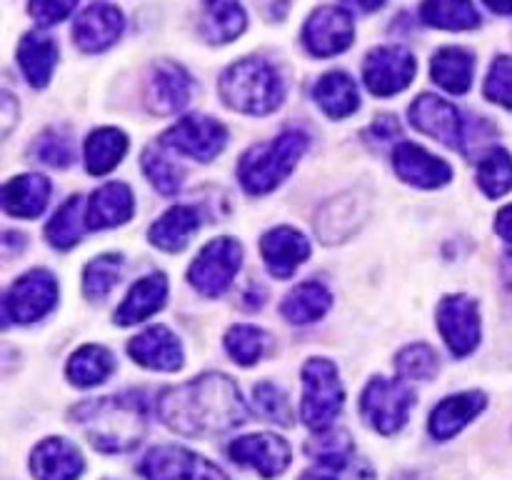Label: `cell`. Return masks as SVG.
Returning <instances> with one entry per match:
<instances>
[{"mask_svg":"<svg viewBox=\"0 0 512 480\" xmlns=\"http://www.w3.org/2000/svg\"><path fill=\"white\" fill-rule=\"evenodd\" d=\"M158 413L173 433L213 438L243 425L248 420V405L233 378L223 373H205L163 390Z\"/></svg>","mask_w":512,"mask_h":480,"instance_id":"6da1fadb","label":"cell"},{"mask_svg":"<svg viewBox=\"0 0 512 480\" xmlns=\"http://www.w3.org/2000/svg\"><path fill=\"white\" fill-rule=\"evenodd\" d=\"M70 418L100 453H130L148 430V410L140 393L85 400L70 410Z\"/></svg>","mask_w":512,"mask_h":480,"instance_id":"7a4b0ae2","label":"cell"},{"mask_svg":"<svg viewBox=\"0 0 512 480\" xmlns=\"http://www.w3.org/2000/svg\"><path fill=\"white\" fill-rule=\"evenodd\" d=\"M225 105L248 115H268L280 108L285 85L278 70L263 58H245L230 65L220 78Z\"/></svg>","mask_w":512,"mask_h":480,"instance_id":"3957f363","label":"cell"},{"mask_svg":"<svg viewBox=\"0 0 512 480\" xmlns=\"http://www.w3.org/2000/svg\"><path fill=\"white\" fill-rule=\"evenodd\" d=\"M308 148V135L303 130H285L278 138H273L265 145H255L240 158L238 178L243 188L253 195H265L278 188L300 155Z\"/></svg>","mask_w":512,"mask_h":480,"instance_id":"277c9868","label":"cell"},{"mask_svg":"<svg viewBox=\"0 0 512 480\" xmlns=\"http://www.w3.org/2000/svg\"><path fill=\"white\" fill-rule=\"evenodd\" d=\"M303 403L300 418L308 428L325 430L333 425L343 408L345 390L340 383V373L330 360L310 358L303 365Z\"/></svg>","mask_w":512,"mask_h":480,"instance_id":"5b68a950","label":"cell"},{"mask_svg":"<svg viewBox=\"0 0 512 480\" xmlns=\"http://www.w3.org/2000/svg\"><path fill=\"white\" fill-rule=\"evenodd\" d=\"M415 403V393L400 380L373 378L360 398V413L378 433L393 435L408 423L410 408Z\"/></svg>","mask_w":512,"mask_h":480,"instance_id":"8992f818","label":"cell"},{"mask_svg":"<svg viewBox=\"0 0 512 480\" xmlns=\"http://www.w3.org/2000/svg\"><path fill=\"white\" fill-rule=\"evenodd\" d=\"M243 263V248L233 238H215L205 245L188 270V280L205 295H220L228 290Z\"/></svg>","mask_w":512,"mask_h":480,"instance_id":"52a82bcc","label":"cell"},{"mask_svg":"<svg viewBox=\"0 0 512 480\" xmlns=\"http://www.w3.org/2000/svg\"><path fill=\"white\" fill-rule=\"evenodd\" d=\"M58 303V280L53 273L43 268H35L25 273L5 295V318L13 323L28 325L45 318Z\"/></svg>","mask_w":512,"mask_h":480,"instance_id":"ba28073f","label":"cell"},{"mask_svg":"<svg viewBox=\"0 0 512 480\" xmlns=\"http://www.w3.org/2000/svg\"><path fill=\"white\" fill-rule=\"evenodd\" d=\"M163 148L178 150V153L190 155L193 160H213L228 143V130L218 120L208 115H188L178 125L160 135Z\"/></svg>","mask_w":512,"mask_h":480,"instance_id":"9c48e42d","label":"cell"},{"mask_svg":"<svg viewBox=\"0 0 512 480\" xmlns=\"http://www.w3.org/2000/svg\"><path fill=\"white\" fill-rule=\"evenodd\" d=\"M415 58L408 48L400 45H385V48L370 50L363 65V80L368 90L380 98L400 93L415 78Z\"/></svg>","mask_w":512,"mask_h":480,"instance_id":"30bf717a","label":"cell"},{"mask_svg":"<svg viewBox=\"0 0 512 480\" xmlns=\"http://www.w3.org/2000/svg\"><path fill=\"white\" fill-rule=\"evenodd\" d=\"M438 330L445 345L458 358L470 355L480 343V310L473 298L463 293L448 295L438 305Z\"/></svg>","mask_w":512,"mask_h":480,"instance_id":"8fae6325","label":"cell"},{"mask_svg":"<svg viewBox=\"0 0 512 480\" xmlns=\"http://www.w3.org/2000/svg\"><path fill=\"white\" fill-rule=\"evenodd\" d=\"M410 123L423 130V133H428L430 138L448 145V148H465L463 115L453 103L438 98V95L425 93L415 98V103L410 105Z\"/></svg>","mask_w":512,"mask_h":480,"instance_id":"7c38bea8","label":"cell"},{"mask_svg":"<svg viewBox=\"0 0 512 480\" xmlns=\"http://www.w3.org/2000/svg\"><path fill=\"white\" fill-rule=\"evenodd\" d=\"M353 38V18L348 15V10L335 8V5H325V8L315 10L303 28L305 48L318 55V58L343 53V50L350 48Z\"/></svg>","mask_w":512,"mask_h":480,"instance_id":"4fadbf2b","label":"cell"},{"mask_svg":"<svg viewBox=\"0 0 512 480\" xmlns=\"http://www.w3.org/2000/svg\"><path fill=\"white\" fill-rule=\"evenodd\" d=\"M228 455L238 465L253 468L265 480L278 478L290 465V445L273 433L243 435V438L230 443Z\"/></svg>","mask_w":512,"mask_h":480,"instance_id":"5bb4252c","label":"cell"},{"mask_svg":"<svg viewBox=\"0 0 512 480\" xmlns=\"http://www.w3.org/2000/svg\"><path fill=\"white\" fill-rule=\"evenodd\" d=\"M128 353L135 363L150 370L173 373V370L183 368V345H180L178 335L165 325H153L135 335L128 345Z\"/></svg>","mask_w":512,"mask_h":480,"instance_id":"9a60e30c","label":"cell"},{"mask_svg":"<svg viewBox=\"0 0 512 480\" xmlns=\"http://www.w3.org/2000/svg\"><path fill=\"white\" fill-rule=\"evenodd\" d=\"M123 33V13L110 3H93L78 15L73 38L85 53H100L110 48Z\"/></svg>","mask_w":512,"mask_h":480,"instance_id":"2e32d148","label":"cell"},{"mask_svg":"<svg viewBox=\"0 0 512 480\" xmlns=\"http://www.w3.org/2000/svg\"><path fill=\"white\" fill-rule=\"evenodd\" d=\"M260 253H263L265 265L275 278H290L300 263L310 258V243L300 230L290 225L268 230L260 240Z\"/></svg>","mask_w":512,"mask_h":480,"instance_id":"e0dca14e","label":"cell"},{"mask_svg":"<svg viewBox=\"0 0 512 480\" xmlns=\"http://www.w3.org/2000/svg\"><path fill=\"white\" fill-rule=\"evenodd\" d=\"M393 163L398 178L418 188H440L453 178V170L445 160L435 158L415 143H398V148L393 150Z\"/></svg>","mask_w":512,"mask_h":480,"instance_id":"ac0fdd59","label":"cell"},{"mask_svg":"<svg viewBox=\"0 0 512 480\" xmlns=\"http://www.w3.org/2000/svg\"><path fill=\"white\" fill-rule=\"evenodd\" d=\"M35 480H78L85 470L80 450L65 438H45L30 455Z\"/></svg>","mask_w":512,"mask_h":480,"instance_id":"d6986e66","label":"cell"},{"mask_svg":"<svg viewBox=\"0 0 512 480\" xmlns=\"http://www.w3.org/2000/svg\"><path fill=\"white\" fill-rule=\"evenodd\" d=\"M190 90H193V80L180 65L158 63L150 75L145 103L155 115H173L188 105Z\"/></svg>","mask_w":512,"mask_h":480,"instance_id":"ffe728a7","label":"cell"},{"mask_svg":"<svg viewBox=\"0 0 512 480\" xmlns=\"http://www.w3.org/2000/svg\"><path fill=\"white\" fill-rule=\"evenodd\" d=\"M485 393L480 390H468L445 398L438 408L430 413V435L435 440H450L485 410Z\"/></svg>","mask_w":512,"mask_h":480,"instance_id":"44dd1931","label":"cell"},{"mask_svg":"<svg viewBox=\"0 0 512 480\" xmlns=\"http://www.w3.org/2000/svg\"><path fill=\"white\" fill-rule=\"evenodd\" d=\"M165 298H168V278L163 273L145 275L128 290L120 308L115 310V323L123 325V328L140 323V320L158 313L163 308Z\"/></svg>","mask_w":512,"mask_h":480,"instance_id":"7402d4cb","label":"cell"},{"mask_svg":"<svg viewBox=\"0 0 512 480\" xmlns=\"http://www.w3.org/2000/svg\"><path fill=\"white\" fill-rule=\"evenodd\" d=\"M3 208L15 218H38L50 198V180L40 173H25L3 185Z\"/></svg>","mask_w":512,"mask_h":480,"instance_id":"603a6c76","label":"cell"},{"mask_svg":"<svg viewBox=\"0 0 512 480\" xmlns=\"http://www.w3.org/2000/svg\"><path fill=\"white\" fill-rule=\"evenodd\" d=\"M133 215V193L125 183H108L90 195V205L85 210V223L90 230L115 228L128 223Z\"/></svg>","mask_w":512,"mask_h":480,"instance_id":"cb8c5ba5","label":"cell"},{"mask_svg":"<svg viewBox=\"0 0 512 480\" xmlns=\"http://www.w3.org/2000/svg\"><path fill=\"white\" fill-rule=\"evenodd\" d=\"M200 210L193 205H175L168 213L160 215L155 225L150 228V243L168 253H178V250L188 248L190 238L200 230Z\"/></svg>","mask_w":512,"mask_h":480,"instance_id":"d4e9b609","label":"cell"},{"mask_svg":"<svg viewBox=\"0 0 512 480\" xmlns=\"http://www.w3.org/2000/svg\"><path fill=\"white\" fill-rule=\"evenodd\" d=\"M363 210L365 203L360 193L340 195L318 213V235L330 245L340 243L353 230H358L360 220H363Z\"/></svg>","mask_w":512,"mask_h":480,"instance_id":"484cf974","label":"cell"},{"mask_svg":"<svg viewBox=\"0 0 512 480\" xmlns=\"http://www.w3.org/2000/svg\"><path fill=\"white\" fill-rule=\"evenodd\" d=\"M313 98L330 118H348L360 108L358 85L348 73H340V70H330L318 80Z\"/></svg>","mask_w":512,"mask_h":480,"instance_id":"4316f807","label":"cell"},{"mask_svg":"<svg viewBox=\"0 0 512 480\" xmlns=\"http://www.w3.org/2000/svg\"><path fill=\"white\" fill-rule=\"evenodd\" d=\"M18 63L23 68L25 80L33 88H43L48 85L55 63H58V45L43 33L23 35L18 48Z\"/></svg>","mask_w":512,"mask_h":480,"instance_id":"83f0119b","label":"cell"},{"mask_svg":"<svg viewBox=\"0 0 512 480\" xmlns=\"http://www.w3.org/2000/svg\"><path fill=\"white\" fill-rule=\"evenodd\" d=\"M200 25L208 43H230L245 30V10L240 0H205Z\"/></svg>","mask_w":512,"mask_h":480,"instance_id":"f1b7e54d","label":"cell"},{"mask_svg":"<svg viewBox=\"0 0 512 480\" xmlns=\"http://www.w3.org/2000/svg\"><path fill=\"white\" fill-rule=\"evenodd\" d=\"M473 53L465 48H443L433 55V80L448 93L463 95L473 85Z\"/></svg>","mask_w":512,"mask_h":480,"instance_id":"f546056e","label":"cell"},{"mask_svg":"<svg viewBox=\"0 0 512 480\" xmlns=\"http://www.w3.org/2000/svg\"><path fill=\"white\" fill-rule=\"evenodd\" d=\"M128 153V138L118 128H98L85 140V168L90 175H105Z\"/></svg>","mask_w":512,"mask_h":480,"instance_id":"4dcf8cb0","label":"cell"},{"mask_svg":"<svg viewBox=\"0 0 512 480\" xmlns=\"http://www.w3.org/2000/svg\"><path fill=\"white\" fill-rule=\"evenodd\" d=\"M113 353L103 345H83L68 360V380L78 388H93L113 373Z\"/></svg>","mask_w":512,"mask_h":480,"instance_id":"1f68e13d","label":"cell"},{"mask_svg":"<svg viewBox=\"0 0 512 480\" xmlns=\"http://www.w3.org/2000/svg\"><path fill=\"white\" fill-rule=\"evenodd\" d=\"M330 303H333V298H330L325 285L303 283L285 295L280 310H283V315L290 320V323L308 325L323 318V315L328 313Z\"/></svg>","mask_w":512,"mask_h":480,"instance_id":"d6a6232c","label":"cell"},{"mask_svg":"<svg viewBox=\"0 0 512 480\" xmlns=\"http://www.w3.org/2000/svg\"><path fill=\"white\" fill-rule=\"evenodd\" d=\"M420 18L440 30H473L480 25L473 0H423Z\"/></svg>","mask_w":512,"mask_h":480,"instance_id":"836d02e7","label":"cell"},{"mask_svg":"<svg viewBox=\"0 0 512 480\" xmlns=\"http://www.w3.org/2000/svg\"><path fill=\"white\" fill-rule=\"evenodd\" d=\"M193 450L178 448V445H160L148 450L138 465V473L145 480H185L190 465H193Z\"/></svg>","mask_w":512,"mask_h":480,"instance_id":"e575fe53","label":"cell"},{"mask_svg":"<svg viewBox=\"0 0 512 480\" xmlns=\"http://www.w3.org/2000/svg\"><path fill=\"white\" fill-rule=\"evenodd\" d=\"M85 210L88 208H83V198H80V195H73L68 203L60 205V210L53 215L48 228H45V235H48L50 245H55V248L60 250H70L73 245H78L85 233L83 225H88L83 223Z\"/></svg>","mask_w":512,"mask_h":480,"instance_id":"d590c367","label":"cell"},{"mask_svg":"<svg viewBox=\"0 0 512 480\" xmlns=\"http://www.w3.org/2000/svg\"><path fill=\"white\" fill-rule=\"evenodd\" d=\"M478 183L488 198H500V195L512 190V155L505 148H493L485 153L478 163Z\"/></svg>","mask_w":512,"mask_h":480,"instance_id":"8d00e7d4","label":"cell"},{"mask_svg":"<svg viewBox=\"0 0 512 480\" xmlns=\"http://www.w3.org/2000/svg\"><path fill=\"white\" fill-rule=\"evenodd\" d=\"M123 275V258L118 253H105L95 258L83 273V290L90 300H103Z\"/></svg>","mask_w":512,"mask_h":480,"instance_id":"74e56055","label":"cell"},{"mask_svg":"<svg viewBox=\"0 0 512 480\" xmlns=\"http://www.w3.org/2000/svg\"><path fill=\"white\" fill-rule=\"evenodd\" d=\"M265 345H268V335L260 328H253V325H235L225 335V350H228L235 363L245 365V368H250V365L263 358Z\"/></svg>","mask_w":512,"mask_h":480,"instance_id":"f35d334b","label":"cell"},{"mask_svg":"<svg viewBox=\"0 0 512 480\" xmlns=\"http://www.w3.org/2000/svg\"><path fill=\"white\" fill-rule=\"evenodd\" d=\"M300 480H375V470L368 460L350 455L343 460H320Z\"/></svg>","mask_w":512,"mask_h":480,"instance_id":"ab89813d","label":"cell"},{"mask_svg":"<svg viewBox=\"0 0 512 480\" xmlns=\"http://www.w3.org/2000/svg\"><path fill=\"white\" fill-rule=\"evenodd\" d=\"M395 368L400 375L413 380H430L440 368V358L428 343H413L405 345L398 355H395Z\"/></svg>","mask_w":512,"mask_h":480,"instance_id":"60d3db41","label":"cell"},{"mask_svg":"<svg viewBox=\"0 0 512 480\" xmlns=\"http://www.w3.org/2000/svg\"><path fill=\"white\" fill-rule=\"evenodd\" d=\"M143 170L150 178V183L163 195L178 193L183 185V170L163 153V148H148L143 153Z\"/></svg>","mask_w":512,"mask_h":480,"instance_id":"b9f144b4","label":"cell"},{"mask_svg":"<svg viewBox=\"0 0 512 480\" xmlns=\"http://www.w3.org/2000/svg\"><path fill=\"white\" fill-rule=\"evenodd\" d=\"M305 453L320 463V460H343L355 455L353 448V438H350L348 430H340V428H325L318 430L315 438L308 440L305 445Z\"/></svg>","mask_w":512,"mask_h":480,"instance_id":"7bdbcfd3","label":"cell"},{"mask_svg":"<svg viewBox=\"0 0 512 480\" xmlns=\"http://www.w3.org/2000/svg\"><path fill=\"white\" fill-rule=\"evenodd\" d=\"M253 403L255 410L263 415L265 420H273L280 425H293V410H290L288 395L273 383H258L253 390Z\"/></svg>","mask_w":512,"mask_h":480,"instance_id":"ee69618b","label":"cell"},{"mask_svg":"<svg viewBox=\"0 0 512 480\" xmlns=\"http://www.w3.org/2000/svg\"><path fill=\"white\" fill-rule=\"evenodd\" d=\"M485 98L493 103L512 108V58L510 55H500L495 58L493 68H490L488 80H485Z\"/></svg>","mask_w":512,"mask_h":480,"instance_id":"f6af8a7d","label":"cell"},{"mask_svg":"<svg viewBox=\"0 0 512 480\" xmlns=\"http://www.w3.org/2000/svg\"><path fill=\"white\" fill-rule=\"evenodd\" d=\"M70 143L65 140V135L55 133V130H48L43 133V138L35 145V158L43 160L50 168H68L70 163Z\"/></svg>","mask_w":512,"mask_h":480,"instance_id":"bcb514c9","label":"cell"},{"mask_svg":"<svg viewBox=\"0 0 512 480\" xmlns=\"http://www.w3.org/2000/svg\"><path fill=\"white\" fill-rule=\"evenodd\" d=\"M78 0H30V15L40 25H55L68 18Z\"/></svg>","mask_w":512,"mask_h":480,"instance_id":"7dc6e473","label":"cell"},{"mask_svg":"<svg viewBox=\"0 0 512 480\" xmlns=\"http://www.w3.org/2000/svg\"><path fill=\"white\" fill-rule=\"evenodd\" d=\"M400 135V123L393 118V115H380L368 130V138L380 140V143H388V140H395Z\"/></svg>","mask_w":512,"mask_h":480,"instance_id":"c3c4849f","label":"cell"},{"mask_svg":"<svg viewBox=\"0 0 512 480\" xmlns=\"http://www.w3.org/2000/svg\"><path fill=\"white\" fill-rule=\"evenodd\" d=\"M190 468L193 470H188L190 475H185V480H228V475H225L218 465L210 463V460H205V458H200V455H195V460Z\"/></svg>","mask_w":512,"mask_h":480,"instance_id":"681fc988","label":"cell"},{"mask_svg":"<svg viewBox=\"0 0 512 480\" xmlns=\"http://www.w3.org/2000/svg\"><path fill=\"white\" fill-rule=\"evenodd\" d=\"M290 0H258V8L268 15L270 20H280L288 13Z\"/></svg>","mask_w":512,"mask_h":480,"instance_id":"f907efd6","label":"cell"},{"mask_svg":"<svg viewBox=\"0 0 512 480\" xmlns=\"http://www.w3.org/2000/svg\"><path fill=\"white\" fill-rule=\"evenodd\" d=\"M495 230L500 233V238L512 243V205H505V208L500 210L498 218H495Z\"/></svg>","mask_w":512,"mask_h":480,"instance_id":"816d5d0a","label":"cell"},{"mask_svg":"<svg viewBox=\"0 0 512 480\" xmlns=\"http://www.w3.org/2000/svg\"><path fill=\"white\" fill-rule=\"evenodd\" d=\"M13 110H15V100L10 98V93H3V105H0V113H3V135H8L10 128H13V118H10Z\"/></svg>","mask_w":512,"mask_h":480,"instance_id":"f5cc1de1","label":"cell"},{"mask_svg":"<svg viewBox=\"0 0 512 480\" xmlns=\"http://www.w3.org/2000/svg\"><path fill=\"white\" fill-rule=\"evenodd\" d=\"M345 3L353 5V8H358V10H363V13H373V10L383 8L388 0H345Z\"/></svg>","mask_w":512,"mask_h":480,"instance_id":"db71d44e","label":"cell"},{"mask_svg":"<svg viewBox=\"0 0 512 480\" xmlns=\"http://www.w3.org/2000/svg\"><path fill=\"white\" fill-rule=\"evenodd\" d=\"M493 13L498 15H512V0H483Z\"/></svg>","mask_w":512,"mask_h":480,"instance_id":"11a10c76","label":"cell"},{"mask_svg":"<svg viewBox=\"0 0 512 480\" xmlns=\"http://www.w3.org/2000/svg\"><path fill=\"white\" fill-rule=\"evenodd\" d=\"M503 280L508 288H512V248L503 255Z\"/></svg>","mask_w":512,"mask_h":480,"instance_id":"9f6ffc18","label":"cell"}]
</instances>
